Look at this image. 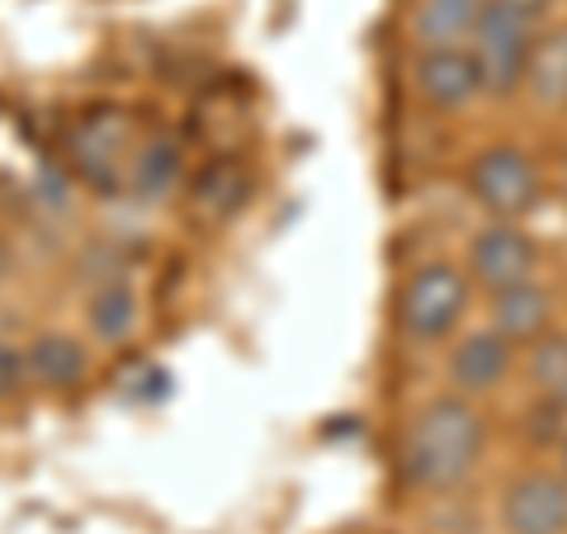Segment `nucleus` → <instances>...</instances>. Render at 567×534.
Instances as JSON below:
<instances>
[{"label": "nucleus", "instance_id": "1", "mask_svg": "<svg viewBox=\"0 0 567 534\" xmlns=\"http://www.w3.org/2000/svg\"><path fill=\"white\" fill-rule=\"evenodd\" d=\"M487 450V421L473 398H435L412 417L398 450L402 477L416 492H454Z\"/></svg>", "mask_w": 567, "mask_h": 534}, {"label": "nucleus", "instance_id": "2", "mask_svg": "<svg viewBox=\"0 0 567 534\" xmlns=\"http://www.w3.org/2000/svg\"><path fill=\"white\" fill-rule=\"evenodd\" d=\"M468 298H473L468 275L458 270V265H450V260H431L402 284L398 327H402L406 341L440 346V341H450V336L458 331V322H464Z\"/></svg>", "mask_w": 567, "mask_h": 534}, {"label": "nucleus", "instance_id": "3", "mask_svg": "<svg viewBox=\"0 0 567 534\" xmlns=\"http://www.w3.org/2000/svg\"><path fill=\"white\" fill-rule=\"evenodd\" d=\"M468 189L496 223H520L544 199L539 166L529 162V152L511 147V142H496V147L477 152V162L468 166Z\"/></svg>", "mask_w": 567, "mask_h": 534}, {"label": "nucleus", "instance_id": "4", "mask_svg": "<svg viewBox=\"0 0 567 534\" xmlns=\"http://www.w3.org/2000/svg\"><path fill=\"white\" fill-rule=\"evenodd\" d=\"M535 24L516 20L511 10H502L496 0H487L483 20L473 29V58L483 71V95L492 100H511L525 91V66H529V48H535Z\"/></svg>", "mask_w": 567, "mask_h": 534}, {"label": "nucleus", "instance_id": "5", "mask_svg": "<svg viewBox=\"0 0 567 534\" xmlns=\"http://www.w3.org/2000/svg\"><path fill=\"white\" fill-rule=\"evenodd\" d=\"M66 147H71V162L81 166L85 181L110 194L123 185V171H128V156L137 147L133 119L123 110H91L76 129H71Z\"/></svg>", "mask_w": 567, "mask_h": 534}, {"label": "nucleus", "instance_id": "6", "mask_svg": "<svg viewBox=\"0 0 567 534\" xmlns=\"http://www.w3.org/2000/svg\"><path fill=\"white\" fill-rule=\"evenodd\" d=\"M468 265H473V279L483 284L487 294H496V289H506V284L535 279L539 246L520 223H492L468 242Z\"/></svg>", "mask_w": 567, "mask_h": 534}, {"label": "nucleus", "instance_id": "7", "mask_svg": "<svg viewBox=\"0 0 567 534\" xmlns=\"http://www.w3.org/2000/svg\"><path fill=\"white\" fill-rule=\"evenodd\" d=\"M412 81H416V95L431 104V110H464L483 95V71H477V58L468 43L458 48H421L416 52V66H412Z\"/></svg>", "mask_w": 567, "mask_h": 534}, {"label": "nucleus", "instance_id": "8", "mask_svg": "<svg viewBox=\"0 0 567 534\" xmlns=\"http://www.w3.org/2000/svg\"><path fill=\"white\" fill-rule=\"evenodd\" d=\"M502 521L511 534H567V477L520 473L502 496Z\"/></svg>", "mask_w": 567, "mask_h": 534}, {"label": "nucleus", "instance_id": "9", "mask_svg": "<svg viewBox=\"0 0 567 534\" xmlns=\"http://www.w3.org/2000/svg\"><path fill=\"white\" fill-rule=\"evenodd\" d=\"M511 369H516V346L502 341L492 327L458 336L454 350H450V364H445L458 398H487V393H496V388L511 379Z\"/></svg>", "mask_w": 567, "mask_h": 534}, {"label": "nucleus", "instance_id": "10", "mask_svg": "<svg viewBox=\"0 0 567 534\" xmlns=\"http://www.w3.org/2000/svg\"><path fill=\"white\" fill-rule=\"evenodd\" d=\"M24 364H29V388L43 393H76L91 379V346L76 331L43 327L24 341Z\"/></svg>", "mask_w": 567, "mask_h": 534}, {"label": "nucleus", "instance_id": "11", "mask_svg": "<svg viewBox=\"0 0 567 534\" xmlns=\"http://www.w3.org/2000/svg\"><path fill=\"white\" fill-rule=\"evenodd\" d=\"M185 185V147L181 137L171 133H152L142 137L133 156H128V171H123V189L133 194L137 204H166L175 189Z\"/></svg>", "mask_w": 567, "mask_h": 534}, {"label": "nucleus", "instance_id": "12", "mask_svg": "<svg viewBox=\"0 0 567 534\" xmlns=\"http://www.w3.org/2000/svg\"><path fill=\"white\" fill-rule=\"evenodd\" d=\"M554 322V294L539 279H520L492 294V331L511 346H529Z\"/></svg>", "mask_w": 567, "mask_h": 534}, {"label": "nucleus", "instance_id": "13", "mask_svg": "<svg viewBox=\"0 0 567 534\" xmlns=\"http://www.w3.org/2000/svg\"><path fill=\"white\" fill-rule=\"evenodd\" d=\"M137 327H142V298H137V289L123 275L100 279L91 289V298H85V331H91V341L118 350V346L133 341Z\"/></svg>", "mask_w": 567, "mask_h": 534}, {"label": "nucleus", "instance_id": "14", "mask_svg": "<svg viewBox=\"0 0 567 534\" xmlns=\"http://www.w3.org/2000/svg\"><path fill=\"white\" fill-rule=\"evenodd\" d=\"M487 0H416L412 10V39L416 48H458L473 39Z\"/></svg>", "mask_w": 567, "mask_h": 534}, {"label": "nucleus", "instance_id": "15", "mask_svg": "<svg viewBox=\"0 0 567 534\" xmlns=\"http://www.w3.org/2000/svg\"><path fill=\"white\" fill-rule=\"evenodd\" d=\"M525 95L539 110H563L567 104V24H554L548 33H535L525 66Z\"/></svg>", "mask_w": 567, "mask_h": 534}, {"label": "nucleus", "instance_id": "16", "mask_svg": "<svg viewBox=\"0 0 567 534\" xmlns=\"http://www.w3.org/2000/svg\"><path fill=\"white\" fill-rule=\"evenodd\" d=\"M525 379L539 402L567 412V331H544L525 346Z\"/></svg>", "mask_w": 567, "mask_h": 534}, {"label": "nucleus", "instance_id": "17", "mask_svg": "<svg viewBox=\"0 0 567 534\" xmlns=\"http://www.w3.org/2000/svg\"><path fill=\"white\" fill-rule=\"evenodd\" d=\"M246 194H251V175H246L237 162H213L199 181H194L189 199L204 218H233V213L246 204Z\"/></svg>", "mask_w": 567, "mask_h": 534}, {"label": "nucleus", "instance_id": "18", "mask_svg": "<svg viewBox=\"0 0 567 534\" xmlns=\"http://www.w3.org/2000/svg\"><path fill=\"white\" fill-rule=\"evenodd\" d=\"M29 388V364H24V346L0 336V402H14Z\"/></svg>", "mask_w": 567, "mask_h": 534}, {"label": "nucleus", "instance_id": "19", "mask_svg": "<svg viewBox=\"0 0 567 534\" xmlns=\"http://www.w3.org/2000/svg\"><path fill=\"white\" fill-rule=\"evenodd\" d=\"M496 6L511 10L516 20H525V24H535V29H539V24L548 20V10L558 6V0H496Z\"/></svg>", "mask_w": 567, "mask_h": 534}, {"label": "nucleus", "instance_id": "20", "mask_svg": "<svg viewBox=\"0 0 567 534\" xmlns=\"http://www.w3.org/2000/svg\"><path fill=\"white\" fill-rule=\"evenodd\" d=\"M563 477H567V440H563Z\"/></svg>", "mask_w": 567, "mask_h": 534}, {"label": "nucleus", "instance_id": "21", "mask_svg": "<svg viewBox=\"0 0 567 534\" xmlns=\"http://www.w3.org/2000/svg\"><path fill=\"white\" fill-rule=\"evenodd\" d=\"M563 199H567V162H563Z\"/></svg>", "mask_w": 567, "mask_h": 534}]
</instances>
